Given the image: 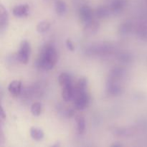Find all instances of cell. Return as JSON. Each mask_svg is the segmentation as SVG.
Returning <instances> with one entry per match:
<instances>
[{"label":"cell","instance_id":"obj_22","mask_svg":"<svg viewBox=\"0 0 147 147\" xmlns=\"http://www.w3.org/2000/svg\"><path fill=\"white\" fill-rule=\"evenodd\" d=\"M55 9L56 13L59 15H63L65 14L67 11V5L65 2L62 0H58L55 2Z\"/></svg>","mask_w":147,"mask_h":147},{"label":"cell","instance_id":"obj_26","mask_svg":"<svg viewBox=\"0 0 147 147\" xmlns=\"http://www.w3.org/2000/svg\"><path fill=\"white\" fill-rule=\"evenodd\" d=\"M66 46H67V48L69 50H70V51H73L74 50V45H73V42L70 40H69V39H67L66 40Z\"/></svg>","mask_w":147,"mask_h":147},{"label":"cell","instance_id":"obj_19","mask_svg":"<svg viewBox=\"0 0 147 147\" xmlns=\"http://www.w3.org/2000/svg\"><path fill=\"white\" fill-rule=\"evenodd\" d=\"M58 83L60 86L62 87L69 86L72 84V78L71 76L66 73H62L58 76Z\"/></svg>","mask_w":147,"mask_h":147},{"label":"cell","instance_id":"obj_5","mask_svg":"<svg viewBox=\"0 0 147 147\" xmlns=\"http://www.w3.org/2000/svg\"><path fill=\"white\" fill-rule=\"evenodd\" d=\"M79 17L82 23L86 24L93 20V12L89 6L84 5L79 9Z\"/></svg>","mask_w":147,"mask_h":147},{"label":"cell","instance_id":"obj_25","mask_svg":"<svg viewBox=\"0 0 147 147\" xmlns=\"http://www.w3.org/2000/svg\"><path fill=\"white\" fill-rule=\"evenodd\" d=\"M42 104L38 102L33 103L31 106V112L32 113L33 116H39L42 113Z\"/></svg>","mask_w":147,"mask_h":147},{"label":"cell","instance_id":"obj_9","mask_svg":"<svg viewBox=\"0 0 147 147\" xmlns=\"http://www.w3.org/2000/svg\"><path fill=\"white\" fill-rule=\"evenodd\" d=\"M127 0H113L111 3L109 8L113 14H118L121 12L127 5Z\"/></svg>","mask_w":147,"mask_h":147},{"label":"cell","instance_id":"obj_28","mask_svg":"<svg viewBox=\"0 0 147 147\" xmlns=\"http://www.w3.org/2000/svg\"><path fill=\"white\" fill-rule=\"evenodd\" d=\"M122 146H123V145L120 143H114V144H113L111 145V146H115V147H120Z\"/></svg>","mask_w":147,"mask_h":147},{"label":"cell","instance_id":"obj_24","mask_svg":"<svg viewBox=\"0 0 147 147\" xmlns=\"http://www.w3.org/2000/svg\"><path fill=\"white\" fill-rule=\"evenodd\" d=\"M50 24L47 21H42L39 22L37 25V31L39 33L46 32L50 29Z\"/></svg>","mask_w":147,"mask_h":147},{"label":"cell","instance_id":"obj_20","mask_svg":"<svg viewBox=\"0 0 147 147\" xmlns=\"http://www.w3.org/2000/svg\"><path fill=\"white\" fill-rule=\"evenodd\" d=\"M133 55L131 53H127V52H123V53H119L117 55V60L120 63H123V64H128L133 61Z\"/></svg>","mask_w":147,"mask_h":147},{"label":"cell","instance_id":"obj_10","mask_svg":"<svg viewBox=\"0 0 147 147\" xmlns=\"http://www.w3.org/2000/svg\"><path fill=\"white\" fill-rule=\"evenodd\" d=\"M99 28H100V23L97 21L92 20L89 23L85 24L83 32L86 35H92V34H96L98 31Z\"/></svg>","mask_w":147,"mask_h":147},{"label":"cell","instance_id":"obj_17","mask_svg":"<svg viewBox=\"0 0 147 147\" xmlns=\"http://www.w3.org/2000/svg\"><path fill=\"white\" fill-rule=\"evenodd\" d=\"M133 30V24L131 22H125L119 27V33L122 36L128 35Z\"/></svg>","mask_w":147,"mask_h":147},{"label":"cell","instance_id":"obj_18","mask_svg":"<svg viewBox=\"0 0 147 147\" xmlns=\"http://www.w3.org/2000/svg\"><path fill=\"white\" fill-rule=\"evenodd\" d=\"M112 14V11L109 7H99L96 10V17L98 19H105L109 17Z\"/></svg>","mask_w":147,"mask_h":147},{"label":"cell","instance_id":"obj_15","mask_svg":"<svg viewBox=\"0 0 147 147\" xmlns=\"http://www.w3.org/2000/svg\"><path fill=\"white\" fill-rule=\"evenodd\" d=\"M8 90L13 96H19L22 90V82L20 80L11 81L8 86Z\"/></svg>","mask_w":147,"mask_h":147},{"label":"cell","instance_id":"obj_11","mask_svg":"<svg viewBox=\"0 0 147 147\" xmlns=\"http://www.w3.org/2000/svg\"><path fill=\"white\" fill-rule=\"evenodd\" d=\"M126 74V71L123 67H116L112 69L109 73V80H115V81H119L121 78L123 77Z\"/></svg>","mask_w":147,"mask_h":147},{"label":"cell","instance_id":"obj_14","mask_svg":"<svg viewBox=\"0 0 147 147\" xmlns=\"http://www.w3.org/2000/svg\"><path fill=\"white\" fill-rule=\"evenodd\" d=\"M29 7L26 4L16 6L12 10V13L17 17H24L28 15Z\"/></svg>","mask_w":147,"mask_h":147},{"label":"cell","instance_id":"obj_4","mask_svg":"<svg viewBox=\"0 0 147 147\" xmlns=\"http://www.w3.org/2000/svg\"><path fill=\"white\" fill-rule=\"evenodd\" d=\"M90 100V95L87 93V91L76 95L73 98L75 109L78 111L84 110L88 106Z\"/></svg>","mask_w":147,"mask_h":147},{"label":"cell","instance_id":"obj_6","mask_svg":"<svg viewBox=\"0 0 147 147\" xmlns=\"http://www.w3.org/2000/svg\"><path fill=\"white\" fill-rule=\"evenodd\" d=\"M123 88L118 81L109 80L106 83V91L109 95L113 96H118L123 93Z\"/></svg>","mask_w":147,"mask_h":147},{"label":"cell","instance_id":"obj_1","mask_svg":"<svg viewBox=\"0 0 147 147\" xmlns=\"http://www.w3.org/2000/svg\"><path fill=\"white\" fill-rule=\"evenodd\" d=\"M57 61V53L53 45H47L42 50L36 62L37 67L44 70L53 68Z\"/></svg>","mask_w":147,"mask_h":147},{"label":"cell","instance_id":"obj_12","mask_svg":"<svg viewBox=\"0 0 147 147\" xmlns=\"http://www.w3.org/2000/svg\"><path fill=\"white\" fill-rule=\"evenodd\" d=\"M88 84V80L87 78L80 77L78 80L76 86L74 87V96L78 93L86 92Z\"/></svg>","mask_w":147,"mask_h":147},{"label":"cell","instance_id":"obj_21","mask_svg":"<svg viewBox=\"0 0 147 147\" xmlns=\"http://www.w3.org/2000/svg\"><path fill=\"white\" fill-rule=\"evenodd\" d=\"M30 136L34 140L40 141L44 137V132L42 130L37 127H32L30 128Z\"/></svg>","mask_w":147,"mask_h":147},{"label":"cell","instance_id":"obj_3","mask_svg":"<svg viewBox=\"0 0 147 147\" xmlns=\"http://www.w3.org/2000/svg\"><path fill=\"white\" fill-rule=\"evenodd\" d=\"M30 53H31V46L30 42L27 40L22 41L20 50L17 55L18 61L22 64H27L29 61Z\"/></svg>","mask_w":147,"mask_h":147},{"label":"cell","instance_id":"obj_2","mask_svg":"<svg viewBox=\"0 0 147 147\" xmlns=\"http://www.w3.org/2000/svg\"><path fill=\"white\" fill-rule=\"evenodd\" d=\"M113 46L110 43H98L90 46L86 50V54L88 55H104L113 51Z\"/></svg>","mask_w":147,"mask_h":147},{"label":"cell","instance_id":"obj_7","mask_svg":"<svg viewBox=\"0 0 147 147\" xmlns=\"http://www.w3.org/2000/svg\"><path fill=\"white\" fill-rule=\"evenodd\" d=\"M111 131L113 135L121 137H129L134 134L133 129L124 127H113Z\"/></svg>","mask_w":147,"mask_h":147},{"label":"cell","instance_id":"obj_23","mask_svg":"<svg viewBox=\"0 0 147 147\" xmlns=\"http://www.w3.org/2000/svg\"><path fill=\"white\" fill-rule=\"evenodd\" d=\"M76 123H77V129L79 134H83L86 129V121L83 116H78L76 117Z\"/></svg>","mask_w":147,"mask_h":147},{"label":"cell","instance_id":"obj_27","mask_svg":"<svg viewBox=\"0 0 147 147\" xmlns=\"http://www.w3.org/2000/svg\"><path fill=\"white\" fill-rule=\"evenodd\" d=\"M6 113L5 112H4V109H3V108H1V113H0V118H1V121L4 120V119H6Z\"/></svg>","mask_w":147,"mask_h":147},{"label":"cell","instance_id":"obj_16","mask_svg":"<svg viewBox=\"0 0 147 147\" xmlns=\"http://www.w3.org/2000/svg\"><path fill=\"white\" fill-rule=\"evenodd\" d=\"M136 34L138 38L143 41H147V23L142 22L136 29Z\"/></svg>","mask_w":147,"mask_h":147},{"label":"cell","instance_id":"obj_29","mask_svg":"<svg viewBox=\"0 0 147 147\" xmlns=\"http://www.w3.org/2000/svg\"><path fill=\"white\" fill-rule=\"evenodd\" d=\"M145 1H146V4H147V0H145Z\"/></svg>","mask_w":147,"mask_h":147},{"label":"cell","instance_id":"obj_13","mask_svg":"<svg viewBox=\"0 0 147 147\" xmlns=\"http://www.w3.org/2000/svg\"><path fill=\"white\" fill-rule=\"evenodd\" d=\"M73 97H74V87H73V84L63 87L62 98L65 101H70V100H73Z\"/></svg>","mask_w":147,"mask_h":147},{"label":"cell","instance_id":"obj_8","mask_svg":"<svg viewBox=\"0 0 147 147\" xmlns=\"http://www.w3.org/2000/svg\"><path fill=\"white\" fill-rule=\"evenodd\" d=\"M9 24V16L4 6H0V30L1 32L6 30Z\"/></svg>","mask_w":147,"mask_h":147}]
</instances>
